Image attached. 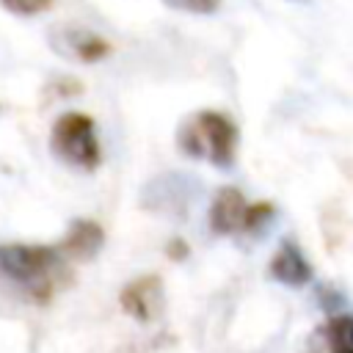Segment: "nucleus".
<instances>
[{
  "label": "nucleus",
  "mask_w": 353,
  "mask_h": 353,
  "mask_svg": "<svg viewBox=\"0 0 353 353\" xmlns=\"http://www.w3.org/2000/svg\"><path fill=\"white\" fill-rule=\"evenodd\" d=\"M119 301H121V309L130 317H135L138 323H152L157 317L160 306H163V281H160V276L146 273V276L130 281L121 290Z\"/></svg>",
  "instance_id": "20e7f679"
},
{
  "label": "nucleus",
  "mask_w": 353,
  "mask_h": 353,
  "mask_svg": "<svg viewBox=\"0 0 353 353\" xmlns=\"http://www.w3.org/2000/svg\"><path fill=\"white\" fill-rule=\"evenodd\" d=\"M174 11H188V14H215L221 8V0H163Z\"/></svg>",
  "instance_id": "f8f14e48"
},
{
  "label": "nucleus",
  "mask_w": 353,
  "mask_h": 353,
  "mask_svg": "<svg viewBox=\"0 0 353 353\" xmlns=\"http://www.w3.org/2000/svg\"><path fill=\"white\" fill-rule=\"evenodd\" d=\"M273 204L270 201H256V204H245L243 210V221H240V229L245 232H256L259 226H265L270 218H273Z\"/></svg>",
  "instance_id": "9d476101"
},
{
  "label": "nucleus",
  "mask_w": 353,
  "mask_h": 353,
  "mask_svg": "<svg viewBox=\"0 0 353 353\" xmlns=\"http://www.w3.org/2000/svg\"><path fill=\"white\" fill-rule=\"evenodd\" d=\"M328 353H353V320L350 314H331L325 325Z\"/></svg>",
  "instance_id": "1a4fd4ad"
},
{
  "label": "nucleus",
  "mask_w": 353,
  "mask_h": 353,
  "mask_svg": "<svg viewBox=\"0 0 353 353\" xmlns=\"http://www.w3.org/2000/svg\"><path fill=\"white\" fill-rule=\"evenodd\" d=\"M50 149L61 163L74 165L80 171H94L102 160L94 119L80 110H69L55 119L50 132Z\"/></svg>",
  "instance_id": "7ed1b4c3"
},
{
  "label": "nucleus",
  "mask_w": 353,
  "mask_h": 353,
  "mask_svg": "<svg viewBox=\"0 0 353 353\" xmlns=\"http://www.w3.org/2000/svg\"><path fill=\"white\" fill-rule=\"evenodd\" d=\"M179 149L193 160H210L215 168H232L237 160V124L218 110H201L179 130Z\"/></svg>",
  "instance_id": "f03ea898"
},
{
  "label": "nucleus",
  "mask_w": 353,
  "mask_h": 353,
  "mask_svg": "<svg viewBox=\"0 0 353 353\" xmlns=\"http://www.w3.org/2000/svg\"><path fill=\"white\" fill-rule=\"evenodd\" d=\"M165 251H168L171 259H185V256H188V245H185V240H171Z\"/></svg>",
  "instance_id": "ddd939ff"
},
{
  "label": "nucleus",
  "mask_w": 353,
  "mask_h": 353,
  "mask_svg": "<svg viewBox=\"0 0 353 353\" xmlns=\"http://www.w3.org/2000/svg\"><path fill=\"white\" fill-rule=\"evenodd\" d=\"M63 256L55 245L39 243H3L0 245V276L19 284L33 301L44 303L55 292L63 276Z\"/></svg>",
  "instance_id": "f257e3e1"
},
{
  "label": "nucleus",
  "mask_w": 353,
  "mask_h": 353,
  "mask_svg": "<svg viewBox=\"0 0 353 353\" xmlns=\"http://www.w3.org/2000/svg\"><path fill=\"white\" fill-rule=\"evenodd\" d=\"M243 210H245V199L237 188L226 185L212 196L210 204V229L215 234H234L240 229L243 221Z\"/></svg>",
  "instance_id": "0eeeda50"
},
{
  "label": "nucleus",
  "mask_w": 353,
  "mask_h": 353,
  "mask_svg": "<svg viewBox=\"0 0 353 353\" xmlns=\"http://www.w3.org/2000/svg\"><path fill=\"white\" fill-rule=\"evenodd\" d=\"M72 55L77 58V61H83V63H97V61H102V58H108L110 55V41H105L102 36H97V33H77L74 39H72Z\"/></svg>",
  "instance_id": "6e6552de"
},
{
  "label": "nucleus",
  "mask_w": 353,
  "mask_h": 353,
  "mask_svg": "<svg viewBox=\"0 0 353 353\" xmlns=\"http://www.w3.org/2000/svg\"><path fill=\"white\" fill-rule=\"evenodd\" d=\"M268 273L279 284H287V287H295L298 290V287H306L312 281V273L314 270H312L309 259L303 256V251L292 240H284L276 248V254H273V259L268 265Z\"/></svg>",
  "instance_id": "423d86ee"
},
{
  "label": "nucleus",
  "mask_w": 353,
  "mask_h": 353,
  "mask_svg": "<svg viewBox=\"0 0 353 353\" xmlns=\"http://www.w3.org/2000/svg\"><path fill=\"white\" fill-rule=\"evenodd\" d=\"M0 3L6 11L17 14V17H36L52 6V0H0Z\"/></svg>",
  "instance_id": "9b49d317"
},
{
  "label": "nucleus",
  "mask_w": 353,
  "mask_h": 353,
  "mask_svg": "<svg viewBox=\"0 0 353 353\" xmlns=\"http://www.w3.org/2000/svg\"><path fill=\"white\" fill-rule=\"evenodd\" d=\"M105 243V232L97 221L77 218L69 223L63 240L55 245L63 259H94Z\"/></svg>",
  "instance_id": "39448f33"
}]
</instances>
